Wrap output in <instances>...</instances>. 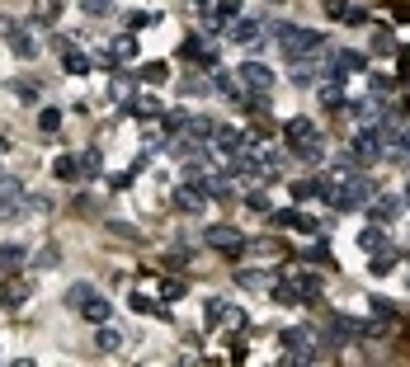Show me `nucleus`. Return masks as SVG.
Wrapping results in <instances>:
<instances>
[{
  "label": "nucleus",
  "mask_w": 410,
  "mask_h": 367,
  "mask_svg": "<svg viewBox=\"0 0 410 367\" xmlns=\"http://www.w3.org/2000/svg\"><path fill=\"white\" fill-rule=\"evenodd\" d=\"M24 264H28L24 245H0V273H19Z\"/></svg>",
  "instance_id": "obj_12"
},
{
  "label": "nucleus",
  "mask_w": 410,
  "mask_h": 367,
  "mask_svg": "<svg viewBox=\"0 0 410 367\" xmlns=\"http://www.w3.org/2000/svg\"><path fill=\"white\" fill-rule=\"evenodd\" d=\"M396 217H401V198H378L368 208V221H396Z\"/></svg>",
  "instance_id": "obj_14"
},
{
  "label": "nucleus",
  "mask_w": 410,
  "mask_h": 367,
  "mask_svg": "<svg viewBox=\"0 0 410 367\" xmlns=\"http://www.w3.org/2000/svg\"><path fill=\"white\" fill-rule=\"evenodd\" d=\"M81 315H85V320H90V325H109V315H113L109 297H99V292H95V297H90V301H85V306H81Z\"/></svg>",
  "instance_id": "obj_11"
},
{
  "label": "nucleus",
  "mask_w": 410,
  "mask_h": 367,
  "mask_svg": "<svg viewBox=\"0 0 410 367\" xmlns=\"http://www.w3.org/2000/svg\"><path fill=\"white\" fill-rule=\"evenodd\" d=\"M406 141H410V128H406Z\"/></svg>",
  "instance_id": "obj_41"
},
{
  "label": "nucleus",
  "mask_w": 410,
  "mask_h": 367,
  "mask_svg": "<svg viewBox=\"0 0 410 367\" xmlns=\"http://www.w3.org/2000/svg\"><path fill=\"white\" fill-rule=\"evenodd\" d=\"M179 57H184V61H198V66H213V52H208L203 38H193V33L179 43Z\"/></svg>",
  "instance_id": "obj_13"
},
{
  "label": "nucleus",
  "mask_w": 410,
  "mask_h": 367,
  "mask_svg": "<svg viewBox=\"0 0 410 367\" xmlns=\"http://www.w3.org/2000/svg\"><path fill=\"white\" fill-rule=\"evenodd\" d=\"M391 90H396V80H391V76H373V95H378V99H387Z\"/></svg>",
  "instance_id": "obj_34"
},
{
  "label": "nucleus",
  "mask_w": 410,
  "mask_h": 367,
  "mask_svg": "<svg viewBox=\"0 0 410 367\" xmlns=\"http://www.w3.org/2000/svg\"><path fill=\"white\" fill-rule=\"evenodd\" d=\"M203 198H208V193H203V184H198V179H189V184L175 188V208H184V212H198V208H203Z\"/></svg>",
  "instance_id": "obj_8"
},
{
  "label": "nucleus",
  "mask_w": 410,
  "mask_h": 367,
  "mask_svg": "<svg viewBox=\"0 0 410 367\" xmlns=\"http://www.w3.org/2000/svg\"><path fill=\"white\" fill-rule=\"evenodd\" d=\"M10 48H14V57H19V61H33V57H38V43H33V38H24V33H14V38H10Z\"/></svg>",
  "instance_id": "obj_22"
},
{
  "label": "nucleus",
  "mask_w": 410,
  "mask_h": 367,
  "mask_svg": "<svg viewBox=\"0 0 410 367\" xmlns=\"http://www.w3.org/2000/svg\"><path fill=\"white\" fill-rule=\"evenodd\" d=\"M302 212H273V226H297Z\"/></svg>",
  "instance_id": "obj_38"
},
{
  "label": "nucleus",
  "mask_w": 410,
  "mask_h": 367,
  "mask_svg": "<svg viewBox=\"0 0 410 367\" xmlns=\"http://www.w3.org/2000/svg\"><path fill=\"white\" fill-rule=\"evenodd\" d=\"M189 132H193V137H213L217 123H213V118H189Z\"/></svg>",
  "instance_id": "obj_31"
},
{
  "label": "nucleus",
  "mask_w": 410,
  "mask_h": 367,
  "mask_svg": "<svg viewBox=\"0 0 410 367\" xmlns=\"http://www.w3.org/2000/svg\"><path fill=\"white\" fill-rule=\"evenodd\" d=\"M161 19V14H146V10H137V14H128V28H151Z\"/></svg>",
  "instance_id": "obj_32"
},
{
  "label": "nucleus",
  "mask_w": 410,
  "mask_h": 367,
  "mask_svg": "<svg viewBox=\"0 0 410 367\" xmlns=\"http://www.w3.org/2000/svg\"><path fill=\"white\" fill-rule=\"evenodd\" d=\"M302 259H311V264H330V250L326 245H306V255Z\"/></svg>",
  "instance_id": "obj_36"
},
{
  "label": "nucleus",
  "mask_w": 410,
  "mask_h": 367,
  "mask_svg": "<svg viewBox=\"0 0 410 367\" xmlns=\"http://www.w3.org/2000/svg\"><path fill=\"white\" fill-rule=\"evenodd\" d=\"M273 33L283 38V57H288V61H311V57H321V52H326V33H316V28L273 24Z\"/></svg>",
  "instance_id": "obj_1"
},
{
  "label": "nucleus",
  "mask_w": 410,
  "mask_h": 367,
  "mask_svg": "<svg viewBox=\"0 0 410 367\" xmlns=\"http://www.w3.org/2000/svg\"><path fill=\"white\" fill-rule=\"evenodd\" d=\"M10 90L19 95V104H38V99H43V85H38V80H14Z\"/></svg>",
  "instance_id": "obj_19"
},
{
  "label": "nucleus",
  "mask_w": 410,
  "mask_h": 367,
  "mask_svg": "<svg viewBox=\"0 0 410 367\" xmlns=\"http://www.w3.org/2000/svg\"><path fill=\"white\" fill-rule=\"evenodd\" d=\"M90 297H95V288H90V283H71V288H66V306H71V311H81Z\"/></svg>",
  "instance_id": "obj_20"
},
{
  "label": "nucleus",
  "mask_w": 410,
  "mask_h": 367,
  "mask_svg": "<svg viewBox=\"0 0 410 367\" xmlns=\"http://www.w3.org/2000/svg\"><path fill=\"white\" fill-rule=\"evenodd\" d=\"M363 66H368V61H363L354 48H340V52L326 61V76H354V71H363Z\"/></svg>",
  "instance_id": "obj_6"
},
{
  "label": "nucleus",
  "mask_w": 410,
  "mask_h": 367,
  "mask_svg": "<svg viewBox=\"0 0 410 367\" xmlns=\"http://www.w3.org/2000/svg\"><path fill=\"white\" fill-rule=\"evenodd\" d=\"M52 175H57L61 184H76V179H81V156H61V160L52 165Z\"/></svg>",
  "instance_id": "obj_15"
},
{
  "label": "nucleus",
  "mask_w": 410,
  "mask_h": 367,
  "mask_svg": "<svg viewBox=\"0 0 410 367\" xmlns=\"http://www.w3.org/2000/svg\"><path fill=\"white\" fill-rule=\"evenodd\" d=\"M288 141H293L297 160H321V132H316L311 118H293L288 123Z\"/></svg>",
  "instance_id": "obj_2"
},
{
  "label": "nucleus",
  "mask_w": 410,
  "mask_h": 367,
  "mask_svg": "<svg viewBox=\"0 0 410 367\" xmlns=\"http://www.w3.org/2000/svg\"><path fill=\"white\" fill-rule=\"evenodd\" d=\"M246 208H250V212H269V198H264V188H255V193H250Z\"/></svg>",
  "instance_id": "obj_35"
},
{
  "label": "nucleus",
  "mask_w": 410,
  "mask_h": 367,
  "mask_svg": "<svg viewBox=\"0 0 410 367\" xmlns=\"http://www.w3.org/2000/svg\"><path fill=\"white\" fill-rule=\"evenodd\" d=\"M14 33H19V24H14V19H0V38H14Z\"/></svg>",
  "instance_id": "obj_40"
},
{
  "label": "nucleus",
  "mask_w": 410,
  "mask_h": 367,
  "mask_svg": "<svg viewBox=\"0 0 410 367\" xmlns=\"http://www.w3.org/2000/svg\"><path fill=\"white\" fill-rule=\"evenodd\" d=\"M165 301H179V297H184V292H189V288H184V283H179V278H170V283H165Z\"/></svg>",
  "instance_id": "obj_37"
},
{
  "label": "nucleus",
  "mask_w": 410,
  "mask_h": 367,
  "mask_svg": "<svg viewBox=\"0 0 410 367\" xmlns=\"http://www.w3.org/2000/svg\"><path fill=\"white\" fill-rule=\"evenodd\" d=\"M133 311H141V315H165L161 306H156V301L146 297V292H133Z\"/></svg>",
  "instance_id": "obj_28"
},
{
  "label": "nucleus",
  "mask_w": 410,
  "mask_h": 367,
  "mask_svg": "<svg viewBox=\"0 0 410 367\" xmlns=\"http://www.w3.org/2000/svg\"><path fill=\"white\" fill-rule=\"evenodd\" d=\"M260 28H264V19H236V24H231V38H236V43H250V38H260Z\"/></svg>",
  "instance_id": "obj_18"
},
{
  "label": "nucleus",
  "mask_w": 410,
  "mask_h": 367,
  "mask_svg": "<svg viewBox=\"0 0 410 367\" xmlns=\"http://www.w3.org/2000/svg\"><path fill=\"white\" fill-rule=\"evenodd\" d=\"M241 80H246L250 90H269V85H273V71L264 66V61H246V66H241Z\"/></svg>",
  "instance_id": "obj_10"
},
{
  "label": "nucleus",
  "mask_w": 410,
  "mask_h": 367,
  "mask_svg": "<svg viewBox=\"0 0 410 367\" xmlns=\"http://www.w3.org/2000/svg\"><path fill=\"white\" fill-rule=\"evenodd\" d=\"M165 76H170V71H165L161 61H156V66H146V80H151V85H161V80H165Z\"/></svg>",
  "instance_id": "obj_39"
},
{
  "label": "nucleus",
  "mask_w": 410,
  "mask_h": 367,
  "mask_svg": "<svg viewBox=\"0 0 410 367\" xmlns=\"http://www.w3.org/2000/svg\"><path fill=\"white\" fill-rule=\"evenodd\" d=\"M61 71H66V76H85V71H90V57H85L76 43H61Z\"/></svg>",
  "instance_id": "obj_9"
},
{
  "label": "nucleus",
  "mask_w": 410,
  "mask_h": 367,
  "mask_svg": "<svg viewBox=\"0 0 410 367\" xmlns=\"http://www.w3.org/2000/svg\"><path fill=\"white\" fill-rule=\"evenodd\" d=\"M81 14H90V19H104V14H118L109 0H81Z\"/></svg>",
  "instance_id": "obj_23"
},
{
  "label": "nucleus",
  "mask_w": 410,
  "mask_h": 367,
  "mask_svg": "<svg viewBox=\"0 0 410 367\" xmlns=\"http://www.w3.org/2000/svg\"><path fill=\"white\" fill-rule=\"evenodd\" d=\"M213 137H217V146H222V151H241V141H246L241 132H231V128H217Z\"/></svg>",
  "instance_id": "obj_24"
},
{
  "label": "nucleus",
  "mask_w": 410,
  "mask_h": 367,
  "mask_svg": "<svg viewBox=\"0 0 410 367\" xmlns=\"http://www.w3.org/2000/svg\"><path fill=\"white\" fill-rule=\"evenodd\" d=\"M373 48H378V57H387V52H391V28H382V24L373 28Z\"/></svg>",
  "instance_id": "obj_29"
},
{
  "label": "nucleus",
  "mask_w": 410,
  "mask_h": 367,
  "mask_svg": "<svg viewBox=\"0 0 410 367\" xmlns=\"http://www.w3.org/2000/svg\"><path fill=\"white\" fill-rule=\"evenodd\" d=\"M358 245H363L368 255H382V250H387V231H382V226H363V236H358Z\"/></svg>",
  "instance_id": "obj_16"
},
{
  "label": "nucleus",
  "mask_w": 410,
  "mask_h": 367,
  "mask_svg": "<svg viewBox=\"0 0 410 367\" xmlns=\"http://www.w3.org/2000/svg\"><path fill=\"white\" fill-rule=\"evenodd\" d=\"M38 128L48 132V137H57V132H61V113H57V108H43V113H38Z\"/></svg>",
  "instance_id": "obj_26"
},
{
  "label": "nucleus",
  "mask_w": 410,
  "mask_h": 367,
  "mask_svg": "<svg viewBox=\"0 0 410 367\" xmlns=\"http://www.w3.org/2000/svg\"><path fill=\"white\" fill-rule=\"evenodd\" d=\"M81 179H99V151H85L81 156Z\"/></svg>",
  "instance_id": "obj_27"
},
{
  "label": "nucleus",
  "mask_w": 410,
  "mask_h": 367,
  "mask_svg": "<svg viewBox=\"0 0 410 367\" xmlns=\"http://www.w3.org/2000/svg\"><path fill=\"white\" fill-rule=\"evenodd\" d=\"M24 203H28L24 184L10 179V175H0V221H14V217L24 212Z\"/></svg>",
  "instance_id": "obj_4"
},
{
  "label": "nucleus",
  "mask_w": 410,
  "mask_h": 367,
  "mask_svg": "<svg viewBox=\"0 0 410 367\" xmlns=\"http://www.w3.org/2000/svg\"><path fill=\"white\" fill-rule=\"evenodd\" d=\"M326 10L340 24H368V5H358V0H330Z\"/></svg>",
  "instance_id": "obj_7"
},
{
  "label": "nucleus",
  "mask_w": 410,
  "mask_h": 367,
  "mask_svg": "<svg viewBox=\"0 0 410 367\" xmlns=\"http://www.w3.org/2000/svg\"><path fill=\"white\" fill-rule=\"evenodd\" d=\"M208 245H213V250H222V255H231V259H236V255L246 250V236H241L236 226H208Z\"/></svg>",
  "instance_id": "obj_5"
},
{
  "label": "nucleus",
  "mask_w": 410,
  "mask_h": 367,
  "mask_svg": "<svg viewBox=\"0 0 410 367\" xmlns=\"http://www.w3.org/2000/svg\"><path fill=\"white\" fill-rule=\"evenodd\" d=\"M236 14H241V0H217V14H213V28H217V24H236Z\"/></svg>",
  "instance_id": "obj_21"
},
{
  "label": "nucleus",
  "mask_w": 410,
  "mask_h": 367,
  "mask_svg": "<svg viewBox=\"0 0 410 367\" xmlns=\"http://www.w3.org/2000/svg\"><path fill=\"white\" fill-rule=\"evenodd\" d=\"M0 297H5L10 306H19V301H24V297H28V283H14V288H5V292H0Z\"/></svg>",
  "instance_id": "obj_33"
},
{
  "label": "nucleus",
  "mask_w": 410,
  "mask_h": 367,
  "mask_svg": "<svg viewBox=\"0 0 410 367\" xmlns=\"http://www.w3.org/2000/svg\"><path fill=\"white\" fill-rule=\"evenodd\" d=\"M113 57H118V61H133V57H137V43H133V38H118V43H113Z\"/></svg>",
  "instance_id": "obj_30"
},
{
  "label": "nucleus",
  "mask_w": 410,
  "mask_h": 367,
  "mask_svg": "<svg viewBox=\"0 0 410 367\" xmlns=\"http://www.w3.org/2000/svg\"><path fill=\"white\" fill-rule=\"evenodd\" d=\"M99 335H95V344H99V353H118L123 348V335L113 330V325H95Z\"/></svg>",
  "instance_id": "obj_17"
},
{
  "label": "nucleus",
  "mask_w": 410,
  "mask_h": 367,
  "mask_svg": "<svg viewBox=\"0 0 410 367\" xmlns=\"http://www.w3.org/2000/svg\"><path fill=\"white\" fill-rule=\"evenodd\" d=\"M368 198H373V184L358 175V179L340 184V188H330V198H326V203H330V208H340V212H354V208H363Z\"/></svg>",
  "instance_id": "obj_3"
},
{
  "label": "nucleus",
  "mask_w": 410,
  "mask_h": 367,
  "mask_svg": "<svg viewBox=\"0 0 410 367\" xmlns=\"http://www.w3.org/2000/svg\"><path fill=\"white\" fill-rule=\"evenodd\" d=\"M213 85H217V95H226V99H236V104H241V90H236V80L226 76V71H217V76H213Z\"/></svg>",
  "instance_id": "obj_25"
}]
</instances>
